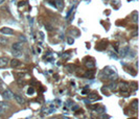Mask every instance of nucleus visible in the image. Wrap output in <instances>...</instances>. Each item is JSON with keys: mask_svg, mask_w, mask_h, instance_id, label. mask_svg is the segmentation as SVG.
<instances>
[{"mask_svg": "<svg viewBox=\"0 0 139 119\" xmlns=\"http://www.w3.org/2000/svg\"><path fill=\"white\" fill-rule=\"evenodd\" d=\"M102 77L104 79H111L112 82H115L117 78H118V75H117V73L115 72V69L113 70L112 68L110 67H107L103 70V72H102Z\"/></svg>", "mask_w": 139, "mask_h": 119, "instance_id": "1", "label": "nucleus"}, {"mask_svg": "<svg viewBox=\"0 0 139 119\" xmlns=\"http://www.w3.org/2000/svg\"><path fill=\"white\" fill-rule=\"evenodd\" d=\"M2 96H3V98L5 99V100H10L12 98H14V93L10 90V89H6L5 91L2 93Z\"/></svg>", "mask_w": 139, "mask_h": 119, "instance_id": "2", "label": "nucleus"}, {"mask_svg": "<svg viewBox=\"0 0 139 119\" xmlns=\"http://www.w3.org/2000/svg\"><path fill=\"white\" fill-rule=\"evenodd\" d=\"M23 49V44L21 42H17L14 43L12 45V50H16V51H22Z\"/></svg>", "mask_w": 139, "mask_h": 119, "instance_id": "3", "label": "nucleus"}, {"mask_svg": "<svg viewBox=\"0 0 139 119\" xmlns=\"http://www.w3.org/2000/svg\"><path fill=\"white\" fill-rule=\"evenodd\" d=\"M8 63H10V60H8V58H6V56H1V58H0V68L6 67Z\"/></svg>", "mask_w": 139, "mask_h": 119, "instance_id": "4", "label": "nucleus"}, {"mask_svg": "<svg viewBox=\"0 0 139 119\" xmlns=\"http://www.w3.org/2000/svg\"><path fill=\"white\" fill-rule=\"evenodd\" d=\"M0 33L2 34H5V36H10V34H14V30L10 27H2L0 29Z\"/></svg>", "mask_w": 139, "mask_h": 119, "instance_id": "5", "label": "nucleus"}, {"mask_svg": "<svg viewBox=\"0 0 139 119\" xmlns=\"http://www.w3.org/2000/svg\"><path fill=\"white\" fill-rule=\"evenodd\" d=\"M118 87H119V89L122 91V92H127L129 90V88H130V85H129L127 82H121L119 85H118Z\"/></svg>", "mask_w": 139, "mask_h": 119, "instance_id": "6", "label": "nucleus"}, {"mask_svg": "<svg viewBox=\"0 0 139 119\" xmlns=\"http://www.w3.org/2000/svg\"><path fill=\"white\" fill-rule=\"evenodd\" d=\"M10 64H11V66H12V68H18V67H20L21 65V62L18 60V59H13L12 61H10Z\"/></svg>", "mask_w": 139, "mask_h": 119, "instance_id": "7", "label": "nucleus"}, {"mask_svg": "<svg viewBox=\"0 0 139 119\" xmlns=\"http://www.w3.org/2000/svg\"><path fill=\"white\" fill-rule=\"evenodd\" d=\"M14 98H15V100L19 104H24L25 103V99L21 95H19V94H14Z\"/></svg>", "mask_w": 139, "mask_h": 119, "instance_id": "8", "label": "nucleus"}, {"mask_svg": "<svg viewBox=\"0 0 139 119\" xmlns=\"http://www.w3.org/2000/svg\"><path fill=\"white\" fill-rule=\"evenodd\" d=\"M85 66H86V67L88 68V69L91 70V69H93V68L95 67V63H94L92 60H91V61H87V62H85Z\"/></svg>", "mask_w": 139, "mask_h": 119, "instance_id": "9", "label": "nucleus"}, {"mask_svg": "<svg viewBox=\"0 0 139 119\" xmlns=\"http://www.w3.org/2000/svg\"><path fill=\"white\" fill-rule=\"evenodd\" d=\"M129 51H130V47L129 46H125V47H123L122 49L120 50V53L119 54L121 56H125V55H127V53H129Z\"/></svg>", "mask_w": 139, "mask_h": 119, "instance_id": "10", "label": "nucleus"}, {"mask_svg": "<svg viewBox=\"0 0 139 119\" xmlns=\"http://www.w3.org/2000/svg\"><path fill=\"white\" fill-rule=\"evenodd\" d=\"M7 44H8V39L6 37H0V45L6 46Z\"/></svg>", "mask_w": 139, "mask_h": 119, "instance_id": "11", "label": "nucleus"}, {"mask_svg": "<svg viewBox=\"0 0 139 119\" xmlns=\"http://www.w3.org/2000/svg\"><path fill=\"white\" fill-rule=\"evenodd\" d=\"M94 70H88L85 74H84V76L85 77H87V78H93V76H94Z\"/></svg>", "mask_w": 139, "mask_h": 119, "instance_id": "12", "label": "nucleus"}, {"mask_svg": "<svg viewBox=\"0 0 139 119\" xmlns=\"http://www.w3.org/2000/svg\"><path fill=\"white\" fill-rule=\"evenodd\" d=\"M117 87H118V85L115 83V82H112L109 86H108V88H109L110 90H112V91H115L116 89H117Z\"/></svg>", "mask_w": 139, "mask_h": 119, "instance_id": "13", "label": "nucleus"}, {"mask_svg": "<svg viewBox=\"0 0 139 119\" xmlns=\"http://www.w3.org/2000/svg\"><path fill=\"white\" fill-rule=\"evenodd\" d=\"M55 5H56V7H58L59 10H62V8L64 7L63 0H56V1H55Z\"/></svg>", "mask_w": 139, "mask_h": 119, "instance_id": "14", "label": "nucleus"}, {"mask_svg": "<svg viewBox=\"0 0 139 119\" xmlns=\"http://www.w3.org/2000/svg\"><path fill=\"white\" fill-rule=\"evenodd\" d=\"M13 55L15 56V58H21V56L23 55L22 51H16V50H13Z\"/></svg>", "mask_w": 139, "mask_h": 119, "instance_id": "15", "label": "nucleus"}, {"mask_svg": "<svg viewBox=\"0 0 139 119\" xmlns=\"http://www.w3.org/2000/svg\"><path fill=\"white\" fill-rule=\"evenodd\" d=\"M137 102H138L137 99H134L131 103V108L134 110V111H137Z\"/></svg>", "mask_w": 139, "mask_h": 119, "instance_id": "16", "label": "nucleus"}, {"mask_svg": "<svg viewBox=\"0 0 139 119\" xmlns=\"http://www.w3.org/2000/svg\"><path fill=\"white\" fill-rule=\"evenodd\" d=\"M0 108L4 111V110H7L8 108H10V105H8L7 103H5V102H1V101H0Z\"/></svg>", "mask_w": 139, "mask_h": 119, "instance_id": "17", "label": "nucleus"}, {"mask_svg": "<svg viewBox=\"0 0 139 119\" xmlns=\"http://www.w3.org/2000/svg\"><path fill=\"white\" fill-rule=\"evenodd\" d=\"M132 20L134 23H137L138 22V17H137V12H134L133 15H132Z\"/></svg>", "mask_w": 139, "mask_h": 119, "instance_id": "18", "label": "nucleus"}, {"mask_svg": "<svg viewBox=\"0 0 139 119\" xmlns=\"http://www.w3.org/2000/svg\"><path fill=\"white\" fill-rule=\"evenodd\" d=\"M96 112H97V113H105V112H106V109L104 108V107H101V108L98 109V107H97V109H96Z\"/></svg>", "mask_w": 139, "mask_h": 119, "instance_id": "19", "label": "nucleus"}, {"mask_svg": "<svg viewBox=\"0 0 139 119\" xmlns=\"http://www.w3.org/2000/svg\"><path fill=\"white\" fill-rule=\"evenodd\" d=\"M34 93H35V89H34L33 87H30L29 89L27 90V94H28V95H30V94H34Z\"/></svg>", "mask_w": 139, "mask_h": 119, "instance_id": "20", "label": "nucleus"}, {"mask_svg": "<svg viewBox=\"0 0 139 119\" xmlns=\"http://www.w3.org/2000/svg\"><path fill=\"white\" fill-rule=\"evenodd\" d=\"M45 27L48 32H51V30H52V26H51L50 24H45Z\"/></svg>", "mask_w": 139, "mask_h": 119, "instance_id": "21", "label": "nucleus"}, {"mask_svg": "<svg viewBox=\"0 0 139 119\" xmlns=\"http://www.w3.org/2000/svg\"><path fill=\"white\" fill-rule=\"evenodd\" d=\"M67 42H68V44H70V45H72L73 42H74V40H73L71 37H69V38L67 39Z\"/></svg>", "mask_w": 139, "mask_h": 119, "instance_id": "22", "label": "nucleus"}, {"mask_svg": "<svg viewBox=\"0 0 139 119\" xmlns=\"http://www.w3.org/2000/svg\"><path fill=\"white\" fill-rule=\"evenodd\" d=\"M19 39H20V41H23V42H26V38H25L24 36H20V37H19Z\"/></svg>", "mask_w": 139, "mask_h": 119, "instance_id": "23", "label": "nucleus"}, {"mask_svg": "<svg viewBox=\"0 0 139 119\" xmlns=\"http://www.w3.org/2000/svg\"><path fill=\"white\" fill-rule=\"evenodd\" d=\"M101 118H102V119H109V118H110V116H107V115H102V116H101Z\"/></svg>", "mask_w": 139, "mask_h": 119, "instance_id": "24", "label": "nucleus"}, {"mask_svg": "<svg viewBox=\"0 0 139 119\" xmlns=\"http://www.w3.org/2000/svg\"><path fill=\"white\" fill-rule=\"evenodd\" d=\"M20 4H19V7H21V6H23L24 5V4H25V2L24 1H21V2H19Z\"/></svg>", "mask_w": 139, "mask_h": 119, "instance_id": "25", "label": "nucleus"}, {"mask_svg": "<svg viewBox=\"0 0 139 119\" xmlns=\"http://www.w3.org/2000/svg\"><path fill=\"white\" fill-rule=\"evenodd\" d=\"M3 112H4V111H3V110H2L1 108H0V115H2V114H3Z\"/></svg>", "mask_w": 139, "mask_h": 119, "instance_id": "26", "label": "nucleus"}, {"mask_svg": "<svg viewBox=\"0 0 139 119\" xmlns=\"http://www.w3.org/2000/svg\"><path fill=\"white\" fill-rule=\"evenodd\" d=\"M72 109H73V110H77V109H79V107H77V105H74V107H73Z\"/></svg>", "mask_w": 139, "mask_h": 119, "instance_id": "27", "label": "nucleus"}, {"mask_svg": "<svg viewBox=\"0 0 139 119\" xmlns=\"http://www.w3.org/2000/svg\"><path fill=\"white\" fill-rule=\"evenodd\" d=\"M4 1H5V0H0V4H2Z\"/></svg>", "mask_w": 139, "mask_h": 119, "instance_id": "28", "label": "nucleus"}, {"mask_svg": "<svg viewBox=\"0 0 139 119\" xmlns=\"http://www.w3.org/2000/svg\"><path fill=\"white\" fill-rule=\"evenodd\" d=\"M56 119H60V118H56Z\"/></svg>", "mask_w": 139, "mask_h": 119, "instance_id": "29", "label": "nucleus"}]
</instances>
